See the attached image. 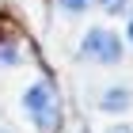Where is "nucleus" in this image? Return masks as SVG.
I'll use <instances>...</instances> for the list:
<instances>
[{"label": "nucleus", "instance_id": "1", "mask_svg": "<svg viewBox=\"0 0 133 133\" xmlns=\"http://www.w3.org/2000/svg\"><path fill=\"white\" fill-rule=\"evenodd\" d=\"M23 114H27V122L34 125L38 133H53L57 129V91H53V84L46 80H34L27 91H23Z\"/></svg>", "mask_w": 133, "mask_h": 133}, {"label": "nucleus", "instance_id": "2", "mask_svg": "<svg viewBox=\"0 0 133 133\" xmlns=\"http://www.w3.org/2000/svg\"><path fill=\"white\" fill-rule=\"evenodd\" d=\"M125 57V46L118 38V31L110 27H91L80 42V61H91V65H122Z\"/></svg>", "mask_w": 133, "mask_h": 133}, {"label": "nucleus", "instance_id": "3", "mask_svg": "<svg viewBox=\"0 0 133 133\" xmlns=\"http://www.w3.org/2000/svg\"><path fill=\"white\" fill-rule=\"evenodd\" d=\"M99 110L103 114H125V110H133V88L129 84H110V88L99 95Z\"/></svg>", "mask_w": 133, "mask_h": 133}, {"label": "nucleus", "instance_id": "4", "mask_svg": "<svg viewBox=\"0 0 133 133\" xmlns=\"http://www.w3.org/2000/svg\"><path fill=\"white\" fill-rule=\"evenodd\" d=\"M91 4H95V0H57V11L72 19V15H84V11L91 8Z\"/></svg>", "mask_w": 133, "mask_h": 133}, {"label": "nucleus", "instance_id": "5", "mask_svg": "<svg viewBox=\"0 0 133 133\" xmlns=\"http://www.w3.org/2000/svg\"><path fill=\"white\" fill-rule=\"evenodd\" d=\"M99 4H103V11H107V15H125L133 0H99Z\"/></svg>", "mask_w": 133, "mask_h": 133}, {"label": "nucleus", "instance_id": "6", "mask_svg": "<svg viewBox=\"0 0 133 133\" xmlns=\"http://www.w3.org/2000/svg\"><path fill=\"white\" fill-rule=\"evenodd\" d=\"M0 61H4V65H15V61H19V50H15L11 42H4V46H0Z\"/></svg>", "mask_w": 133, "mask_h": 133}, {"label": "nucleus", "instance_id": "7", "mask_svg": "<svg viewBox=\"0 0 133 133\" xmlns=\"http://www.w3.org/2000/svg\"><path fill=\"white\" fill-rule=\"evenodd\" d=\"M103 133H133V125H110V129H103Z\"/></svg>", "mask_w": 133, "mask_h": 133}, {"label": "nucleus", "instance_id": "8", "mask_svg": "<svg viewBox=\"0 0 133 133\" xmlns=\"http://www.w3.org/2000/svg\"><path fill=\"white\" fill-rule=\"evenodd\" d=\"M125 34H129V46H133V15H129V27H125Z\"/></svg>", "mask_w": 133, "mask_h": 133}, {"label": "nucleus", "instance_id": "9", "mask_svg": "<svg viewBox=\"0 0 133 133\" xmlns=\"http://www.w3.org/2000/svg\"><path fill=\"white\" fill-rule=\"evenodd\" d=\"M0 133H8V129H0Z\"/></svg>", "mask_w": 133, "mask_h": 133}]
</instances>
